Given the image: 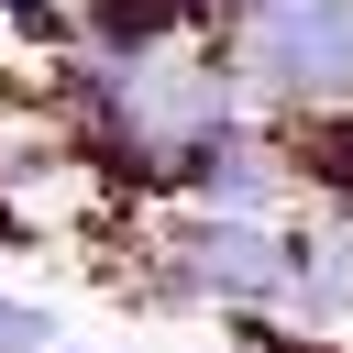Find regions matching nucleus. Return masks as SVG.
Returning <instances> with one entry per match:
<instances>
[{"mask_svg":"<svg viewBox=\"0 0 353 353\" xmlns=\"http://www.w3.org/2000/svg\"><path fill=\"white\" fill-rule=\"evenodd\" d=\"M143 265H154V298L176 309H287V265H298V232L287 221H221V210H165L143 232Z\"/></svg>","mask_w":353,"mask_h":353,"instance_id":"obj_1","label":"nucleus"},{"mask_svg":"<svg viewBox=\"0 0 353 353\" xmlns=\"http://www.w3.org/2000/svg\"><path fill=\"white\" fill-rule=\"evenodd\" d=\"M232 88L353 110V0H232Z\"/></svg>","mask_w":353,"mask_h":353,"instance_id":"obj_2","label":"nucleus"},{"mask_svg":"<svg viewBox=\"0 0 353 353\" xmlns=\"http://www.w3.org/2000/svg\"><path fill=\"white\" fill-rule=\"evenodd\" d=\"M44 342H55V309H44V298H11V287H0V353H44Z\"/></svg>","mask_w":353,"mask_h":353,"instance_id":"obj_3","label":"nucleus"},{"mask_svg":"<svg viewBox=\"0 0 353 353\" xmlns=\"http://www.w3.org/2000/svg\"><path fill=\"white\" fill-rule=\"evenodd\" d=\"M44 353H99V342H66V331H55V342H44Z\"/></svg>","mask_w":353,"mask_h":353,"instance_id":"obj_4","label":"nucleus"}]
</instances>
